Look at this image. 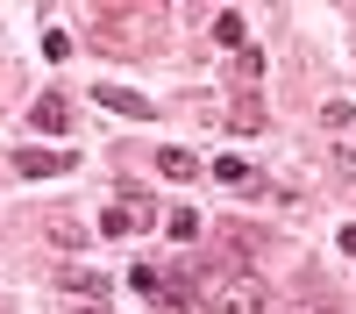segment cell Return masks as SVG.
Listing matches in <instances>:
<instances>
[{
    "label": "cell",
    "instance_id": "18",
    "mask_svg": "<svg viewBox=\"0 0 356 314\" xmlns=\"http://www.w3.org/2000/svg\"><path fill=\"white\" fill-rule=\"evenodd\" d=\"M65 314H107V307H100V300H86V307H65Z\"/></svg>",
    "mask_w": 356,
    "mask_h": 314
},
{
    "label": "cell",
    "instance_id": "3",
    "mask_svg": "<svg viewBox=\"0 0 356 314\" xmlns=\"http://www.w3.org/2000/svg\"><path fill=\"white\" fill-rule=\"evenodd\" d=\"M15 171H22V179H65L72 157H65V150H36V143H29V150H15Z\"/></svg>",
    "mask_w": 356,
    "mask_h": 314
},
{
    "label": "cell",
    "instance_id": "15",
    "mask_svg": "<svg viewBox=\"0 0 356 314\" xmlns=\"http://www.w3.org/2000/svg\"><path fill=\"white\" fill-rule=\"evenodd\" d=\"M257 72H264V50L243 43V50H235V79H257Z\"/></svg>",
    "mask_w": 356,
    "mask_h": 314
},
{
    "label": "cell",
    "instance_id": "12",
    "mask_svg": "<svg viewBox=\"0 0 356 314\" xmlns=\"http://www.w3.org/2000/svg\"><path fill=\"white\" fill-rule=\"evenodd\" d=\"M328 171H335V186L356 200V150H328Z\"/></svg>",
    "mask_w": 356,
    "mask_h": 314
},
{
    "label": "cell",
    "instance_id": "13",
    "mask_svg": "<svg viewBox=\"0 0 356 314\" xmlns=\"http://www.w3.org/2000/svg\"><path fill=\"white\" fill-rule=\"evenodd\" d=\"M164 228H171V243H178V250H186V243L200 236V214H193V207H178V214H171Z\"/></svg>",
    "mask_w": 356,
    "mask_h": 314
},
{
    "label": "cell",
    "instance_id": "19",
    "mask_svg": "<svg viewBox=\"0 0 356 314\" xmlns=\"http://www.w3.org/2000/svg\"><path fill=\"white\" fill-rule=\"evenodd\" d=\"M314 314H335V307H314Z\"/></svg>",
    "mask_w": 356,
    "mask_h": 314
},
{
    "label": "cell",
    "instance_id": "10",
    "mask_svg": "<svg viewBox=\"0 0 356 314\" xmlns=\"http://www.w3.org/2000/svg\"><path fill=\"white\" fill-rule=\"evenodd\" d=\"M43 236H50L57 250H79V243H86V228H79L72 214H50V221H43Z\"/></svg>",
    "mask_w": 356,
    "mask_h": 314
},
{
    "label": "cell",
    "instance_id": "2",
    "mask_svg": "<svg viewBox=\"0 0 356 314\" xmlns=\"http://www.w3.org/2000/svg\"><path fill=\"white\" fill-rule=\"evenodd\" d=\"M143 228H157V200L150 193H129V200H114L100 214V236H143Z\"/></svg>",
    "mask_w": 356,
    "mask_h": 314
},
{
    "label": "cell",
    "instance_id": "16",
    "mask_svg": "<svg viewBox=\"0 0 356 314\" xmlns=\"http://www.w3.org/2000/svg\"><path fill=\"white\" fill-rule=\"evenodd\" d=\"M321 122H328V129H349V122H356V107H349V100H328V107H321Z\"/></svg>",
    "mask_w": 356,
    "mask_h": 314
},
{
    "label": "cell",
    "instance_id": "6",
    "mask_svg": "<svg viewBox=\"0 0 356 314\" xmlns=\"http://www.w3.org/2000/svg\"><path fill=\"white\" fill-rule=\"evenodd\" d=\"M65 293H79V300H107L114 278H107V272H86V265H65Z\"/></svg>",
    "mask_w": 356,
    "mask_h": 314
},
{
    "label": "cell",
    "instance_id": "14",
    "mask_svg": "<svg viewBox=\"0 0 356 314\" xmlns=\"http://www.w3.org/2000/svg\"><path fill=\"white\" fill-rule=\"evenodd\" d=\"M228 122H235V136H243V129H264V107H257V100H235Z\"/></svg>",
    "mask_w": 356,
    "mask_h": 314
},
{
    "label": "cell",
    "instance_id": "1",
    "mask_svg": "<svg viewBox=\"0 0 356 314\" xmlns=\"http://www.w3.org/2000/svg\"><path fill=\"white\" fill-rule=\"evenodd\" d=\"M264 307H271V293L250 272H228V278L207 285V314H264Z\"/></svg>",
    "mask_w": 356,
    "mask_h": 314
},
{
    "label": "cell",
    "instance_id": "8",
    "mask_svg": "<svg viewBox=\"0 0 356 314\" xmlns=\"http://www.w3.org/2000/svg\"><path fill=\"white\" fill-rule=\"evenodd\" d=\"M214 179H221V186H243V193H264V179H257L243 157H214Z\"/></svg>",
    "mask_w": 356,
    "mask_h": 314
},
{
    "label": "cell",
    "instance_id": "7",
    "mask_svg": "<svg viewBox=\"0 0 356 314\" xmlns=\"http://www.w3.org/2000/svg\"><path fill=\"white\" fill-rule=\"evenodd\" d=\"M214 236L228 243V257H257V250H264V236H257V228H243V221H221Z\"/></svg>",
    "mask_w": 356,
    "mask_h": 314
},
{
    "label": "cell",
    "instance_id": "5",
    "mask_svg": "<svg viewBox=\"0 0 356 314\" xmlns=\"http://www.w3.org/2000/svg\"><path fill=\"white\" fill-rule=\"evenodd\" d=\"M29 122H36L43 136H65V129H72V100H65V93H43L36 107H29Z\"/></svg>",
    "mask_w": 356,
    "mask_h": 314
},
{
    "label": "cell",
    "instance_id": "9",
    "mask_svg": "<svg viewBox=\"0 0 356 314\" xmlns=\"http://www.w3.org/2000/svg\"><path fill=\"white\" fill-rule=\"evenodd\" d=\"M157 171H164V179H193L200 157H193V150H178V143H164V150H157Z\"/></svg>",
    "mask_w": 356,
    "mask_h": 314
},
{
    "label": "cell",
    "instance_id": "11",
    "mask_svg": "<svg viewBox=\"0 0 356 314\" xmlns=\"http://www.w3.org/2000/svg\"><path fill=\"white\" fill-rule=\"evenodd\" d=\"M214 43L243 50V8H221V15H214Z\"/></svg>",
    "mask_w": 356,
    "mask_h": 314
},
{
    "label": "cell",
    "instance_id": "4",
    "mask_svg": "<svg viewBox=\"0 0 356 314\" xmlns=\"http://www.w3.org/2000/svg\"><path fill=\"white\" fill-rule=\"evenodd\" d=\"M93 100L114 107V114H129V122H150V100H143L136 86H107V79H100V86H93Z\"/></svg>",
    "mask_w": 356,
    "mask_h": 314
},
{
    "label": "cell",
    "instance_id": "17",
    "mask_svg": "<svg viewBox=\"0 0 356 314\" xmlns=\"http://www.w3.org/2000/svg\"><path fill=\"white\" fill-rule=\"evenodd\" d=\"M335 250H349V257H356V221H349V228H342V236H335Z\"/></svg>",
    "mask_w": 356,
    "mask_h": 314
}]
</instances>
